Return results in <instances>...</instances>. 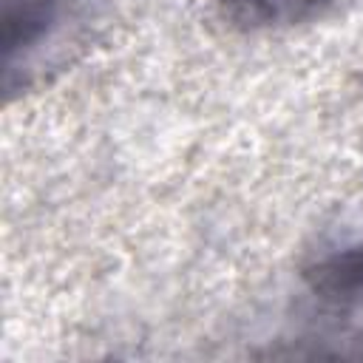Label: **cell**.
Masks as SVG:
<instances>
[{
	"instance_id": "7a4b0ae2",
	"label": "cell",
	"mask_w": 363,
	"mask_h": 363,
	"mask_svg": "<svg viewBox=\"0 0 363 363\" xmlns=\"http://www.w3.org/2000/svg\"><path fill=\"white\" fill-rule=\"evenodd\" d=\"M82 23L85 0H0L6 102L28 94L68 60Z\"/></svg>"
},
{
	"instance_id": "6da1fadb",
	"label": "cell",
	"mask_w": 363,
	"mask_h": 363,
	"mask_svg": "<svg viewBox=\"0 0 363 363\" xmlns=\"http://www.w3.org/2000/svg\"><path fill=\"white\" fill-rule=\"evenodd\" d=\"M289 354L363 360V210L301 264Z\"/></svg>"
},
{
	"instance_id": "3957f363",
	"label": "cell",
	"mask_w": 363,
	"mask_h": 363,
	"mask_svg": "<svg viewBox=\"0 0 363 363\" xmlns=\"http://www.w3.org/2000/svg\"><path fill=\"white\" fill-rule=\"evenodd\" d=\"M337 0H213L218 14L241 31H286L326 14Z\"/></svg>"
}]
</instances>
